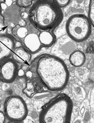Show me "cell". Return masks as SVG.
I'll use <instances>...</instances> for the list:
<instances>
[{"label": "cell", "mask_w": 94, "mask_h": 123, "mask_svg": "<svg viewBox=\"0 0 94 123\" xmlns=\"http://www.w3.org/2000/svg\"><path fill=\"white\" fill-rule=\"evenodd\" d=\"M36 69L41 81L50 91L62 90L68 83V68L59 57L50 54L42 56L37 62Z\"/></svg>", "instance_id": "6da1fadb"}, {"label": "cell", "mask_w": 94, "mask_h": 123, "mask_svg": "<svg viewBox=\"0 0 94 123\" xmlns=\"http://www.w3.org/2000/svg\"><path fill=\"white\" fill-rule=\"evenodd\" d=\"M63 19L61 8L54 0H40L30 12V20L38 29L50 31L60 25Z\"/></svg>", "instance_id": "7a4b0ae2"}, {"label": "cell", "mask_w": 94, "mask_h": 123, "mask_svg": "<svg viewBox=\"0 0 94 123\" xmlns=\"http://www.w3.org/2000/svg\"><path fill=\"white\" fill-rule=\"evenodd\" d=\"M73 102L66 95H59L41 111L40 123H70Z\"/></svg>", "instance_id": "3957f363"}, {"label": "cell", "mask_w": 94, "mask_h": 123, "mask_svg": "<svg viewBox=\"0 0 94 123\" xmlns=\"http://www.w3.org/2000/svg\"><path fill=\"white\" fill-rule=\"evenodd\" d=\"M92 26L88 16L83 14H74L67 20L66 30L71 40L81 43L87 40L90 36Z\"/></svg>", "instance_id": "277c9868"}, {"label": "cell", "mask_w": 94, "mask_h": 123, "mask_svg": "<svg viewBox=\"0 0 94 123\" xmlns=\"http://www.w3.org/2000/svg\"><path fill=\"white\" fill-rule=\"evenodd\" d=\"M28 110L25 101L19 96H9L4 103V113L11 121H23L27 117Z\"/></svg>", "instance_id": "5b68a950"}, {"label": "cell", "mask_w": 94, "mask_h": 123, "mask_svg": "<svg viewBox=\"0 0 94 123\" xmlns=\"http://www.w3.org/2000/svg\"><path fill=\"white\" fill-rule=\"evenodd\" d=\"M18 72V64L13 59H8L0 65V79L6 83L14 81Z\"/></svg>", "instance_id": "8992f818"}, {"label": "cell", "mask_w": 94, "mask_h": 123, "mask_svg": "<svg viewBox=\"0 0 94 123\" xmlns=\"http://www.w3.org/2000/svg\"><path fill=\"white\" fill-rule=\"evenodd\" d=\"M15 46V41L12 36L0 34V64L12 55Z\"/></svg>", "instance_id": "52a82bcc"}, {"label": "cell", "mask_w": 94, "mask_h": 123, "mask_svg": "<svg viewBox=\"0 0 94 123\" xmlns=\"http://www.w3.org/2000/svg\"><path fill=\"white\" fill-rule=\"evenodd\" d=\"M23 43L25 47L31 54H36L43 47L38 35L34 33H29L24 38Z\"/></svg>", "instance_id": "ba28073f"}, {"label": "cell", "mask_w": 94, "mask_h": 123, "mask_svg": "<svg viewBox=\"0 0 94 123\" xmlns=\"http://www.w3.org/2000/svg\"><path fill=\"white\" fill-rule=\"evenodd\" d=\"M12 56L16 62L19 63H27L30 61L31 55L27 49L20 47L15 48L12 54Z\"/></svg>", "instance_id": "9c48e42d"}, {"label": "cell", "mask_w": 94, "mask_h": 123, "mask_svg": "<svg viewBox=\"0 0 94 123\" xmlns=\"http://www.w3.org/2000/svg\"><path fill=\"white\" fill-rule=\"evenodd\" d=\"M85 55L83 52L76 50L73 52L69 56V61L71 65L74 67H80L85 62Z\"/></svg>", "instance_id": "30bf717a"}, {"label": "cell", "mask_w": 94, "mask_h": 123, "mask_svg": "<svg viewBox=\"0 0 94 123\" xmlns=\"http://www.w3.org/2000/svg\"><path fill=\"white\" fill-rule=\"evenodd\" d=\"M38 36L41 44L44 47H50L55 41V36L50 31H42Z\"/></svg>", "instance_id": "8fae6325"}, {"label": "cell", "mask_w": 94, "mask_h": 123, "mask_svg": "<svg viewBox=\"0 0 94 123\" xmlns=\"http://www.w3.org/2000/svg\"><path fill=\"white\" fill-rule=\"evenodd\" d=\"M54 94L51 92H43L37 93L33 95V99L34 100H42V99H48L49 98L52 97Z\"/></svg>", "instance_id": "7c38bea8"}, {"label": "cell", "mask_w": 94, "mask_h": 123, "mask_svg": "<svg viewBox=\"0 0 94 123\" xmlns=\"http://www.w3.org/2000/svg\"><path fill=\"white\" fill-rule=\"evenodd\" d=\"M88 17L92 26L94 27V0H90V3L88 7Z\"/></svg>", "instance_id": "4fadbf2b"}, {"label": "cell", "mask_w": 94, "mask_h": 123, "mask_svg": "<svg viewBox=\"0 0 94 123\" xmlns=\"http://www.w3.org/2000/svg\"><path fill=\"white\" fill-rule=\"evenodd\" d=\"M28 34H29L28 29L26 27H20V26H19V27L16 30L17 36L20 38L23 39Z\"/></svg>", "instance_id": "5bb4252c"}, {"label": "cell", "mask_w": 94, "mask_h": 123, "mask_svg": "<svg viewBox=\"0 0 94 123\" xmlns=\"http://www.w3.org/2000/svg\"><path fill=\"white\" fill-rule=\"evenodd\" d=\"M16 4L22 8H27L33 4V0H17Z\"/></svg>", "instance_id": "9a60e30c"}, {"label": "cell", "mask_w": 94, "mask_h": 123, "mask_svg": "<svg viewBox=\"0 0 94 123\" xmlns=\"http://www.w3.org/2000/svg\"><path fill=\"white\" fill-rule=\"evenodd\" d=\"M54 1L60 8H64L70 3L71 0H54Z\"/></svg>", "instance_id": "2e32d148"}, {"label": "cell", "mask_w": 94, "mask_h": 123, "mask_svg": "<svg viewBox=\"0 0 94 123\" xmlns=\"http://www.w3.org/2000/svg\"><path fill=\"white\" fill-rule=\"evenodd\" d=\"M23 123H36L32 117L27 116V117L23 120Z\"/></svg>", "instance_id": "e0dca14e"}, {"label": "cell", "mask_w": 94, "mask_h": 123, "mask_svg": "<svg viewBox=\"0 0 94 123\" xmlns=\"http://www.w3.org/2000/svg\"><path fill=\"white\" fill-rule=\"evenodd\" d=\"M5 113L2 112V111H0V123H4L5 121Z\"/></svg>", "instance_id": "ac0fdd59"}, {"label": "cell", "mask_w": 94, "mask_h": 123, "mask_svg": "<svg viewBox=\"0 0 94 123\" xmlns=\"http://www.w3.org/2000/svg\"><path fill=\"white\" fill-rule=\"evenodd\" d=\"M19 26H20V27H25L26 25V21H25L23 19H21V20L19 21Z\"/></svg>", "instance_id": "d6986e66"}, {"label": "cell", "mask_w": 94, "mask_h": 123, "mask_svg": "<svg viewBox=\"0 0 94 123\" xmlns=\"http://www.w3.org/2000/svg\"><path fill=\"white\" fill-rule=\"evenodd\" d=\"M25 72L23 69H19L18 70V75L19 77H23L25 75Z\"/></svg>", "instance_id": "ffe728a7"}, {"label": "cell", "mask_w": 94, "mask_h": 123, "mask_svg": "<svg viewBox=\"0 0 94 123\" xmlns=\"http://www.w3.org/2000/svg\"><path fill=\"white\" fill-rule=\"evenodd\" d=\"M20 16H21V17H22V19H27V18H28V17H29V14H28L27 13H26V12H23L21 13Z\"/></svg>", "instance_id": "44dd1931"}, {"label": "cell", "mask_w": 94, "mask_h": 123, "mask_svg": "<svg viewBox=\"0 0 94 123\" xmlns=\"http://www.w3.org/2000/svg\"><path fill=\"white\" fill-rule=\"evenodd\" d=\"M5 3L6 5H7V6H10L11 5H12V4H13V1L12 0H5Z\"/></svg>", "instance_id": "7402d4cb"}, {"label": "cell", "mask_w": 94, "mask_h": 123, "mask_svg": "<svg viewBox=\"0 0 94 123\" xmlns=\"http://www.w3.org/2000/svg\"><path fill=\"white\" fill-rule=\"evenodd\" d=\"M26 88H27V89H28V90H31V89L33 88V84H32L31 82H29V83H27Z\"/></svg>", "instance_id": "603a6c76"}, {"label": "cell", "mask_w": 94, "mask_h": 123, "mask_svg": "<svg viewBox=\"0 0 94 123\" xmlns=\"http://www.w3.org/2000/svg\"><path fill=\"white\" fill-rule=\"evenodd\" d=\"M0 5H1V9H2V10H5L7 8V7H8L5 2H2V3H1V4H0Z\"/></svg>", "instance_id": "cb8c5ba5"}, {"label": "cell", "mask_w": 94, "mask_h": 123, "mask_svg": "<svg viewBox=\"0 0 94 123\" xmlns=\"http://www.w3.org/2000/svg\"><path fill=\"white\" fill-rule=\"evenodd\" d=\"M26 75L27 78L30 79V78H31L32 76H33V73H32V72H31V71H28V72H26Z\"/></svg>", "instance_id": "d4e9b609"}, {"label": "cell", "mask_w": 94, "mask_h": 123, "mask_svg": "<svg viewBox=\"0 0 94 123\" xmlns=\"http://www.w3.org/2000/svg\"><path fill=\"white\" fill-rule=\"evenodd\" d=\"M73 123H82V120L81 117H77L75 120H74Z\"/></svg>", "instance_id": "484cf974"}, {"label": "cell", "mask_w": 94, "mask_h": 123, "mask_svg": "<svg viewBox=\"0 0 94 123\" xmlns=\"http://www.w3.org/2000/svg\"><path fill=\"white\" fill-rule=\"evenodd\" d=\"M75 2L79 5H82V4H84V0H75Z\"/></svg>", "instance_id": "4316f807"}, {"label": "cell", "mask_w": 94, "mask_h": 123, "mask_svg": "<svg viewBox=\"0 0 94 123\" xmlns=\"http://www.w3.org/2000/svg\"><path fill=\"white\" fill-rule=\"evenodd\" d=\"M8 123H22L20 121H11Z\"/></svg>", "instance_id": "83f0119b"}, {"label": "cell", "mask_w": 94, "mask_h": 123, "mask_svg": "<svg viewBox=\"0 0 94 123\" xmlns=\"http://www.w3.org/2000/svg\"><path fill=\"white\" fill-rule=\"evenodd\" d=\"M12 1H13V2H16L17 0H12Z\"/></svg>", "instance_id": "f1b7e54d"}, {"label": "cell", "mask_w": 94, "mask_h": 123, "mask_svg": "<svg viewBox=\"0 0 94 123\" xmlns=\"http://www.w3.org/2000/svg\"><path fill=\"white\" fill-rule=\"evenodd\" d=\"M1 5H0V12H1Z\"/></svg>", "instance_id": "f546056e"}, {"label": "cell", "mask_w": 94, "mask_h": 123, "mask_svg": "<svg viewBox=\"0 0 94 123\" xmlns=\"http://www.w3.org/2000/svg\"><path fill=\"white\" fill-rule=\"evenodd\" d=\"M0 106H1V104H0Z\"/></svg>", "instance_id": "4dcf8cb0"}]
</instances>
